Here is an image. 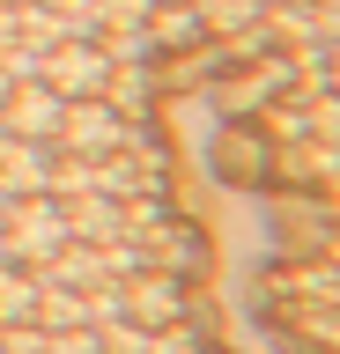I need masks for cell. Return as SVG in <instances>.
<instances>
[{"instance_id": "3957f363", "label": "cell", "mask_w": 340, "mask_h": 354, "mask_svg": "<svg viewBox=\"0 0 340 354\" xmlns=\"http://www.w3.org/2000/svg\"><path fill=\"white\" fill-rule=\"evenodd\" d=\"M37 82L60 88V96H104L111 59H104L89 37H60V44H45V52H37Z\"/></svg>"}, {"instance_id": "7a4b0ae2", "label": "cell", "mask_w": 340, "mask_h": 354, "mask_svg": "<svg viewBox=\"0 0 340 354\" xmlns=\"http://www.w3.org/2000/svg\"><path fill=\"white\" fill-rule=\"evenodd\" d=\"M126 126H134V118H126V111L118 104H104V96H67V111H60V140H52V148H67V155H111L118 140H126Z\"/></svg>"}, {"instance_id": "5bb4252c", "label": "cell", "mask_w": 340, "mask_h": 354, "mask_svg": "<svg viewBox=\"0 0 340 354\" xmlns=\"http://www.w3.org/2000/svg\"><path fill=\"white\" fill-rule=\"evenodd\" d=\"M325 66H333V74H325V82H333V88H340V52H325Z\"/></svg>"}, {"instance_id": "9a60e30c", "label": "cell", "mask_w": 340, "mask_h": 354, "mask_svg": "<svg viewBox=\"0 0 340 354\" xmlns=\"http://www.w3.org/2000/svg\"><path fill=\"white\" fill-rule=\"evenodd\" d=\"M8 88H15V82H8V74H0V104H8Z\"/></svg>"}, {"instance_id": "5b68a950", "label": "cell", "mask_w": 340, "mask_h": 354, "mask_svg": "<svg viewBox=\"0 0 340 354\" xmlns=\"http://www.w3.org/2000/svg\"><path fill=\"white\" fill-rule=\"evenodd\" d=\"M60 111H67V96L45 82H15L8 88V104H0V126L15 133V140H60Z\"/></svg>"}, {"instance_id": "52a82bcc", "label": "cell", "mask_w": 340, "mask_h": 354, "mask_svg": "<svg viewBox=\"0 0 340 354\" xmlns=\"http://www.w3.org/2000/svg\"><path fill=\"white\" fill-rule=\"evenodd\" d=\"M60 214H67V236H74V243L126 236V214H118L111 192H74V199H60Z\"/></svg>"}, {"instance_id": "4fadbf2b", "label": "cell", "mask_w": 340, "mask_h": 354, "mask_svg": "<svg viewBox=\"0 0 340 354\" xmlns=\"http://www.w3.org/2000/svg\"><path fill=\"white\" fill-rule=\"evenodd\" d=\"M0 266H15V243H8V221H0Z\"/></svg>"}, {"instance_id": "ba28073f", "label": "cell", "mask_w": 340, "mask_h": 354, "mask_svg": "<svg viewBox=\"0 0 340 354\" xmlns=\"http://www.w3.org/2000/svg\"><path fill=\"white\" fill-rule=\"evenodd\" d=\"M74 325H89V295L82 288H37V332H74Z\"/></svg>"}, {"instance_id": "7c38bea8", "label": "cell", "mask_w": 340, "mask_h": 354, "mask_svg": "<svg viewBox=\"0 0 340 354\" xmlns=\"http://www.w3.org/2000/svg\"><path fill=\"white\" fill-rule=\"evenodd\" d=\"M0 347L8 354H45V332L37 325H0Z\"/></svg>"}, {"instance_id": "9c48e42d", "label": "cell", "mask_w": 340, "mask_h": 354, "mask_svg": "<svg viewBox=\"0 0 340 354\" xmlns=\"http://www.w3.org/2000/svg\"><path fill=\"white\" fill-rule=\"evenodd\" d=\"M37 273L23 266H0V325H37Z\"/></svg>"}, {"instance_id": "2e32d148", "label": "cell", "mask_w": 340, "mask_h": 354, "mask_svg": "<svg viewBox=\"0 0 340 354\" xmlns=\"http://www.w3.org/2000/svg\"><path fill=\"white\" fill-rule=\"evenodd\" d=\"M259 8H281V0H259Z\"/></svg>"}, {"instance_id": "8992f818", "label": "cell", "mask_w": 340, "mask_h": 354, "mask_svg": "<svg viewBox=\"0 0 340 354\" xmlns=\"http://www.w3.org/2000/svg\"><path fill=\"white\" fill-rule=\"evenodd\" d=\"M0 185L15 199H30V192H45L52 185V140H0Z\"/></svg>"}, {"instance_id": "8fae6325", "label": "cell", "mask_w": 340, "mask_h": 354, "mask_svg": "<svg viewBox=\"0 0 340 354\" xmlns=\"http://www.w3.org/2000/svg\"><path fill=\"white\" fill-rule=\"evenodd\" d=\"M148 8H156V0H96V15L111 22V30H134V22H148Z\"/></svg>"}, {"instance_id": "30bf717a", "label": "cell", "mask_w": 340, "mask_h": 354, "mask_svg": "<svg viewBox=\"0 0 340 354\" xmlns=\"http://www.w3.org/2000/svg\"><path fill=\"white\" fill-rule=\"evenodd\" d=\"M193 8H200V22H207V30H215V37H244L251 22L267 15L259 0H193Z\"/></svg>"}, {"instance_id": "277c9868", "label": "cell", "mask_w": 340, "mask_h": 354, "mask_svg": "<svg viewBox=\"0 0 340 354\" xmlns=\"http://www.w3.org/2000/svg\"><path fill=\"white\" fill-rule=\"evenodd\" d=\"M185 281L178 273H156V266H141L134 281H126V325H141V332H163V325H178L185 317Z\"/></svg>"}, {"instance_id": "6da1fadb", "label": "cell", "mask_w": 340, "mask_h": 354, "mask_svg": "<svg viewBox=\"0 0 340 354\" xmlns=\"http://www.w3.org/2000/svg\"><path fill=\"white\" fill-rule=\"evenodd\" d=\"M8 243H15V266H23V273H37L45 259H60V243H74L60 199H52V192L15 199V207H8Z\"/></svg>"}]
</instances>
